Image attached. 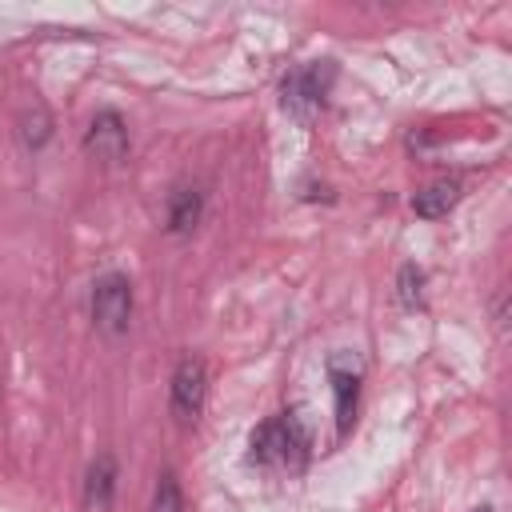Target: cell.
<instances>
[{
    "label": "cell",
    "mask_w": 512,
    "mask_h": 512,
    "mask_svg": "<svg viewBox=\"0 0 512 512\" xmlns=\"http://www.w3.org/2000/svg\"><path fill=\"white\" fill-rule=\"evenodd\" d=\"M308 456H312V432L296 408H284V412L260 420L248 436V464L300 472L308 464Z\"/></svg>",
    "instance_id": "cell-1"
},
{
    "label": "cell",
    "mask_w": 512,
    "mask_h": 512,
    "mask_svg": "<svg viewBox=\"0 0 512 512\" xmlns=\"http://www.w3.org/2000/svg\"><path fill=\"white\" fill-rule=\"evenodd\" d=\"M116 480H120L116 456H112V452H100V456L88 464V472H84V512H112Z\"/></svg>",
    "instance_id": "cell-7"
},
{
    "label": "cell",
    "mask_w": 512,
    "mask_h": 512,
    "mask_svg": "<svg viewBox=\"0 0 512 512\" xmlns=\"http://www.w3.org/2000/svg\"><path fill=\"white\" fill-rule=\"evenodd\" d=\"M456 200H460V184L456 180H432L412 196V212L420 220H440V216H448L456 208Z\"/></svg>",
    "instance_id": "cell-9"
},
{
    "label": "cell",
    "mask_w": 512,
    "mask_h": 512,
    "mask_svg": "<svg viewBox=\"0 0 512 512\" xmlns=\"http://www.w3.org/2000/svg\"><path fill=\"white\" fill-rule=\"evenodd\" d=\"M332 80H336V64L332 60H312V64H296L280 76V108L300 120V124H312L324 104H328V92H332Z\"/></svg>",
    "instance_id": "cell-2"
},
{
    "label": "cell",
    "mask_w": 512,
    "mask_h": 512,
    "mask_svg": "<svg viewBox=\"0 0 512 512\" xmlns=\"http://www.w3.org/2000/svg\"><path fill=\"white\" fill-rule=\"evenodd\" d=\"M492 320H496V328L504 332V324H508V296H504V292H500L496 304H492Z\"/></svg>",
    "instance_id": "cell-14"
},
{
    "label": "cell",
    "mask_w": 512,
    "mask_h": 512,
    "mask_svg": "<svg viewBox=\"0 0 512 512\" xmlns=\"http://www.w3.org/2000/svg\"><path fill=\"white\" fill-rule=\"evenodd\" d=\"M204 400H208V364L200 356H184L172 368V384H168L172 416L180 424H196L204 412Z\"/></svg>",
    "instance_id": "cell-4"
},
{
    "label": "cell",
    "mask_w": 512,
    "mask_h": 512,
    "mask_svg": "<svg viewBox=\"0 0 512 512\" xmlns=\"http://www.w3.org/2000/svg\"><path fill=\"white\" fill-rule=\"evenodd\" d=\"M204 220V192L196 184H180L168 192L164 200V232L172 236H188L196 224Z\"/></svg>",
    "instance_id": "cell-8"
},
{
    "label": "cell",
    "mask_w": 512,
    "mask_h": 512,
    "mask_svg": "<svg viewBox=\"0 0 512 512\" xmlns=\"http://www.w3.org/2000/svg\"><path fill=\"white\" fill-rule=\"evenodd\" d=\"M152 512H188L184 504V492H180V480L172 468H164L156 476V496H152Z\"/></svg>",
    "instance_id": "cell-12"
},
{
    "label": "cell",
    "mask_w": 512,
    "mask_h": 512,
    "mask_svg": "<svg viewBox=\"0 0 512 512\" xmlns=\"http://www.w3.org/2000/svg\"><path fill=\"white\" fill-rule=\"evenodd\" d=\"M328 384H332V404H336V436H348L356 424V404H360V368L352 356H328Z\"/></svg>",
    "instance_id": "cell-6"
},
{
    "label": "cell",
    "mask_w": 512,
    "mask_h": 512,
    "mask_svg": "<svg viewBox=\"0 0 512 512\" xmlns=\"http://www.w3.org/2000/svg\"><path fill=\"white\" fill-rule=\"evenodd\" d=\"M20 140H24L28 152H40L52 140V116H48L44 104H32V108L20 112Z\"/></svg>",
    "instance_id": "cell-11"
},
{
    "label": "cell",
    "mask_w": 512,
    "mask_h": 512,
    "mask_svg": "<svg viewBox=\"0 0 512 512\" xmlns=\"http://www.w3.org/2000/svg\"><path fill=\"white\" fill-rule=\"evenodd\" d=\"M84 152L100 164H120L128 156V124L116 108H100L84 128Z\"/></svg>",
    "instance_id": "cell-5"
},
{
    "label": "cell",
    "mask_w": 512,
    "mask_h": 512,
    "mask_svg": "<svg viewBox=\"0 0 512 512\" xmlns=\"http://www.w3.org/2000/svg\"><path fill=\"white\" fill-rule=\"evenodd\" d=\"M396 300L408 312H420L424 308V268L416 260H404L396 268Z\"/></svg>",
    "instance_id": "cell-10"
},
{
    "label": "cell",
    "mask_w": 512,
    "mask_h": 512,
    "mask_svg": "<svg viewBox=\"0 0 512 512\" xmlns=\"http://www.w3.org/2000/svg\"><path fill=\"white\" fill-rule=\"evenodd\" d=\"M88 312L96 332H104L108 340H120L132 324V280L124 272H100L88 292Z\"/></svg>",
    "instance_id": "cell-3"
},
{
    "label": "cell",
    "mask_w": 512,
    "mask_h": 512,
    "mask_svg": "<svg viewBox=\"0 0 512 512\" xmlns=\"http://www.w3.org/2000/svg\"><path fill=\"white\" fill-rule=\"evenodd\" d=\"M300 200H336V196H332L328 184H312V180H304V184H300Z\"/></svg>",
    "instance_id": "cell-13"
},
{
    "label": "cell",
    "mask_w": 512,
    "mask_h": 512,
    "mask_svg": "<svg viewBox=\"0 0 512 512\" xmlns=\"http://www.w3.org/2000/svg\"><path fill=\"white\" fill-rule=\"evenodd\" d=\"M472 512H496V508H492V504H480V508H472Z\"/></svg>",
    "instance_id": "cell-15"
}]
</instances>
